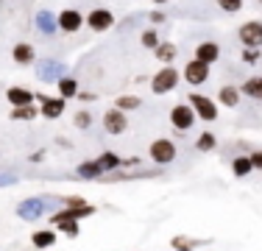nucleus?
<instances>
[{
  "label": "nucleus",
  "instance_id": "1",
  "mask_svg": "<svg viewBox=\"0 0 262 251\" xmlns=\"http://www.w3.org/2000/svg\"><path fill=\"white\" fill-rule=\"evenodd\" d=\"M48 204H61V198H51V196H34V198H26L17 204V218L20 221H39V218L48 215Z\"/></svg>",
  "mask_w": 262,
  "mask_h": 251
},
{
  "label": "nucleus",
  "instance_id": "2",
  "mask_svg": "<svg viewBox=\"0 0 262 251\" xmlns=\"http://www.w3.org/2000/svg\"><path fill=\"white\" fill-rule=\"evenodd\" d=\"M176 142L173 140H165V137H159V140H154L151 142V148H148V156H151V162L154 165H159V168H165V165H170V162H176Z\"/></svg>",
  "mask_w": 262,
  "mask_h": 251
},
{
  "label": "nucleus",
  "instance_id": "3",
  "mask_svg": "<svg viewBox=\"0 0 262 251\" xmlns=\"http://www.w3.org/2000/svg\"><path fill=\"white\" fill-rule=\"evenodd\" d=\"M176 84H179V73H176V67H162L159 73H154V78H151V90H154V95H165V92H170V90H176Z\"/></svg>",
  "mask_w": 262,
  "mask_h": 251
},
{
  "label": "nucleus",
  "instance_id": "4",
  "mask_svg": "<svg viewBox=\"0 0 262 251\" xmlns=\"http://www.w3.org/2000/svg\"><path fill=\"white\" fill-rule=\"evenodd\" d=\"M190 106H192V112H195V117L198 120H217V103L215 100H209L207 95H198V92H192L190 95Z\"/></svg>",
  "mask_w": 262,
  "mask_h": 251
},
{
  "label": "nucleus",
  "instance_id": "5",
  "mask_svg": "<svg viewBox=\"0 0 262 251\" xmlns=\"http://www.w3.org/2000/svg\"><path fill=\"white\" fill-rule=\"evenodd\" d=\"M170 123L176 126L179 131H190L195 126V112H192L190 103H176L170 109Z\"/></svg>",
  "mask_w": 262,
  "mask_h": 251
},
{
  "label": "nucleus",
  "instance_id": "6",
  "mask_svg": "<svg viewBox=\"0 0 262 251\" xmlns=\"http://www.w3.org/2000/svg\"><path fill=\"white\" fill-rule=\"evenodd\" d=\"M86 25H90L92 31H109L112 25H115V14H112L109 9H92L90 14H86Z\"/></svg>",
  "mask_w": 262,
  "mask_h": 251
},
{
  "label": "nucleus",
  "instance_id": "7",
  "mask_svg": "<svg viewBox=\"0 0 262 251\" xmlns=\"http://www.w3.org/2000/svg\"><path fill=\"white\" fill-rule=\"evenodd\" d=\"M103 129L109 131V134H123V131L128 129V117H126V112H120V109H109L103 115Z\"/></svg>",
  "mask_w": 262,
  "mask_h": 251
},
{
  "label": "nucleus",
  "instance_id": "8",
  "mask_svg": "<svg viewBox=\"0 0 262 251\" xmlns=\"http://www.w3.org/2000/svg\"><path fill=\"white\" fill-rule=\"evenodd\" d=\"M240 42L246 48H259L262 45V23L251 20V23L240 25Z\"/></svg>",
  "mask_w": 262,
  "mask_h": 251
},
{
  "label": "nucleus",
  "instance_id": "9",
  "mask_svg": "<svg viewBox=\"0 0 262 251\" xmlns=\"http://www.w3.org/2000/svg\"><path fill=\"white\" fill-rule=\"evenodd\" d=\"M207 78H209V65H204V61L192 59L190 65L184 67V81H187V84L198 87V84H204Z\"/></svg>",
  "mask_w": 262,
  "mask_h": 251
},
{
  "label": "nucleus",
  "instance_id": "10",
  "mask_svg": "<svg viewBox=\"0 0 262 251\" xmlns=\"http://www.w3.org/2000/svg\"><path fill=\"white\" fill-rule=\"evenodd\" d=\"M51 223H53V229L61 232L64 237H78V232H81V226H78L76 218H64L59 210H56L53 215H51Z\"/></svg>",
  "mask_w": 262,
  "mask_h": 251
},
{
  "label": "nucleus",
  "instance_id": "11",
  "mask_svg": "<svg viewBox=\"0 0 262 251\" xmlns=\"http://www.w3.org/2000/svg\"><path fill=\"white\" fill-rule=\"evenodd\" d=\"M56 20H59V28L64 31V34H76L81 25H84V17H81V11H76V9H64Z\"/></svg>",
  "mask_w": 262,
  "mask_h": 251
},
{
  "label": "nucleus",
  "instance_id": "12",
  "mask_svg": "<svg viewBox=\"0 0 262 251\" xmlns=\"http://www.w3.org/2000/svg\"><path fill=\"white\" fill-rule=\"evenodd\" d=\"M56 240H59V232H56V229H36L34 235H31V246H34L36 251L53 248Z\"/></svg>",
  "mask_w": 262,
  "mask_h": 251
},
{
  "label": "nucleus",
  "instance_id": "13",
  "mask_svg": "<svg viewBox=\"0 0 262 251\" xmlns=\"http://www.w3.org/2000/svg\"><path fill=\"white\" fill-rule=\"evenodd\" d=\"M64 106H67L64 98H45L39 103V115L45 117V120H56V117L64 115Z\"/></svg>",
  "mask_w": 262,
  "mask_h": 251
},
{
  "label": "nucleus",
  "instance_id": "14",
  "mask_svg": "<svg viewBox=\"0 0 262 251\" xmlns=\"http://www.w3.org/2000/svg\"><path fill=\"white\" fill-rule=\"evenodd\" d=\"M61 73H64V67H61L59 61H53V59H42L39 65H36V75H39V81H59Z\"/></svg>",
  "mask_w": 262,
  "mask_h": 251
},
{
  "label": "nucleus",
  "instance_id": "15",
  "mask_svg": "<svg viewBox=\"0 0 262 251\" xmlns=\"http://www.w3.org/2000/svg\"><path fill=\"white\" fill-rule=\"evenodd\" d=\"M6 98H9V103L14 106H31L36 100V95L31 90H26V87H9V92H6Z\"/></svg>",
  "mask_w": 262,
  "mask_h": 251
},
{
  "label": "nucleus",
  "instance_id": "16",
  "mask_svg": "<svg viewBox=\"0 0 262 251\" xmlns=\"http://www.w3.org/2000/svg\"><path fill=\"white\" fill-rule=\"evenodd\" d=\"M36 31H39V34H45V36H53L56 31H59V20H56L48 9L36 11Z\"/></svg>",
  "mask_w": 262,
  "mask_h": 251
},
{
  "label": "nucleus",
  "instance_id": "17",
  "mask_svg": "<svg viewBox=\"0 0 262 251\" xmlns=\"http://www.w3.org/2000/svg\"><path fill=\"white\" fill-rule=\"evenodd\" d=\"M209 240H198V237H190V235H173L170 237V248L173 251H195L198 246H207Z\"/></svg>",
  "mask_w": 262,
  "mask_h": 251
},
{
  "label": "nucleus",
  "instance_id": "18",
  "mask_svg": "<svg viewBox=\"0 0 262 251\" xmlns=\"http://www.w3.org/2000/svg\"><path fill=\"white\" fill-rule=\"evenodd\" d=\"M195 59L204 61V65H215V61L221 59V48H217L215 42H201V45L195 48Z\"/></svg>",
  "mask_w": 262,
  "mask_h": 251
},
{
  "label": "nucleus",
  "instance_id": "19",
  "mask_svg": "<svg viewBox=\"0 0 262 251\" xmlns=\"http://www.w3.org/2000/svg\"><path fill=\"white\" fill-rule=\"evenodd\" d=\"M98 165L103 168V176L106 173H115V171H120V168H123V156H117L115 151H103V154L98 156Z\"/></svg>",
  "mask_w": 262,
  "mask_h": 251
},
{
  "label": "nucleus",
  "instance_id": "20",
  "mask_svg": "<svg viewBox=\"0 0 262 251\" xmlns=\"http://www.w3.org/2000/svg\"><path fill=\"white\" fill-rule=\"evenodd\" d=\"M76 173L81 179H103V168L98 165V159H86L76 168Z\"/></svg>",
  "mask_w": 262,
  "mask_h": 251
},
{
  "label": "nucleus",
  "instance_id": "21",
  "mask_svg": "<svg viewBox=\"0 0 262 251\" xmlns=\"http://www.w3.org/2000/svg\"><path fill=\"white\" fill-rule=\"evenodd\" d=\"M154 56L162 61V65H170V61H176V56H179V50H176V45L173 42H159V48L154 50Z\"/></svg>",
  "mask_w": 262,
  "mask_h": 251
},
{
  "label": "nucleus",
  "instance_id": "22",
  "mask_svg": "<svg viewBox=\"0 0 262 251\" xmlns=\"http://www.w3.org/2000/svg\"><path fill=\"white\" fill-rule=\"evenodd\" d=\"M11 59L17 61V65H31V61L36 59L34 48L26 45V42H20V45H14V50H11Z\"/></svg>",
  "mask_w": 262,
  "mask_h": 251
},
{
  "label": "nucleus",
  "instance_id": "23",
  "mask_svg": "<svg viewBox=\"0 0 262 251\" xmlns=\"http://www.w3.org/2000/svg\"><path fill=\"white\" fill-rule=\"evenodd\" d=\"M232 173L237 179H246V176L254 173V165H251V156H234L232 159Z\"/></svg>",
  "mask_w": 262,
  "mask_h": 251
},
{
  "label": "nucleus",
  "instance_id": "24",
  "mask_svg": "<svg viewBox=\"0 0 262 251\" xmlns=\"http://www.w3.org/2000/svg\"><path fill=\"white\" fill-rule=\"evenodd\" d=\"M243 95H248L251 100H262V75H251V78L243 84Z\"/></svg>",
  "mask_w": 262,
  "mask_h": 251
},
{
  "label": "nucleus",
  "instance_id": "25",
  "mask_svg": "<svg viewBox=\"0 0 262 251\" xmlns=\"http://www.w3.org/2000/svg\"><path fill=\"white\" fill-rule=\"evenodd\" d=\"M240 95H243V92L237 90V87H221V92H217V100H221L223 106H229V109H234V106L240 103Z\"/></svg>",
  "mask_w": 262,
  "mask_h": 251
},
{
  "label": "nucleus",
  "instance_id": "26",
  "mask_svg": "<svg viewBox=\"0 0 262 251\" xmlns=\"http://www.w3.org/2000/svg\"><path fill=\"white\" fill-rule=\"evenodd\" d=\"M56 84H59V92H61V98H78V84H76V78H67V75H61L59 81H56Z\"/></svg>",
  "mask_w": 262,
  "mask_h": 251
},
{
  "label": "nucleus",
  "instance_id": "27",
  "mask_svg": "<svg viewBox=\"0 0 262 251\" xmlns=\"http://www.w3.org/2000/svg\"><path fill=\"white\" fill-rule=\"evenodd\" d=\"M195 148L201 151V154H209V151H215V148H217V137L212 134V131H204V134H198Z\"/></svg>",
  "mask_w": 262,
  "mask_h": 251
},
{
  "label": "nucleus",
  "instance_id": "28",
  "mask_svg": "<svg viewBox=\"0 0 262 251\" xmlns=\"http://www.w3.org/2000/svg\"><path fill=\"white\" fill-rule=\"evenodd\" d=\"M11 117H14V120H34V117H39V109H36L34 103L31 106H17V109H11Z\"/></svg>",
  "mask_w": 262,
  "mask_h": 251
},
{
  "label": "nucleus",
  "instance_id": "29",
  "mask_svg": "<svg viewBox=\"0 0 262 251\" xmlns=\"http://www.w3.org/2000/svg\"><path fill=\"white\" fill-rule=\"evenodd\" d=\"M140 42H142V48L157 50V48H159V34H157V28H145V31H142V36H140Z\"/></svg>",
  "mask_w": 262,
  "mask_h": 251
},
{
  "label": "nucleus",
  "instance_id": "30",
  "mask_svg": "<svg viewBox=\"0 0 262 251\" xmlns=\"http://www.w3.org/2000/svg\"><path fill=\"white\" fill-rule=\"evenodd\" d=\"M137 106H140V98H137V95H120V98H117V106H115V109L131 112V109H137Z\"/></svg>",
  "mask_w": 262,
  "mask_h": 251
},
{
  "label": "nucleus",
  "instance_id": "31",
  "mask_svg": "<svg viewBox=\"0 0 262 251\" xmlns=\"http://www.w3.org/2000/svg\"><path fill=\"white\" fill-rule=\"evenodd\" d=\"M217 6H221L223 11H229V14H234V11L243 9V0H217Z\"/></svg>",
  "mask_w": 262,
  "mask_h": 251
},
{
  "label": "nucleus",
  "instance_id": "32",
  "mask_svg": "<svg viewBox=\"0 0 262 251\" xmlns=\"http://www.w3.org/2000/svg\"><path fill=\"white\" fill-rule=\"evenodd\" d=\"M76 126H78V129H90V126H92V115H90V112H84V109L76 112Z\"/></svg>",
  "mask_w": 262,
  "mask_h": 251
},
{
  "label": "nucleus",
  "instance_id": "33",
  "mask_svg": "<svg viewBox=\"0 0 262 251\" xmlns=\"http://www.w3.org/2000/svg\"><path fill=\"white\" fill-rule=\"evenodd\" d=\"M243 61H246V65H254V61H259V50H257V48L243 50Z\"/></svg>",
  "mask_w": 262,
  "mask_h": 251
},
{
  "label": "nucleus",
  "instance_id": "34",
  "mask_svg": "<svg viewBox=\"0 0 262 251\" xmlns=\"http://www.w3.org/2000/svg\"><path fill=\"white\" fill-rule=\"evenodd\" d=\"M251 165H254V171H262V151H251Z\"/></svg>",
  "mask_w": 262,
  "mask_h": 251
},
{
  "label": "nucleus",
  "instance_id": "35",
  "mask_svg": "<svg viewBox=\"0 0 262 251\" xmlns=\"http://www.w3.org/2000/svg\"><path fill=\"white\" fill-rule=\"evenodd\" d=\"M140 156H128V159H123V168H128V171H131V168H137V165H140Z\"/></svg>",
  "mask_w": 262,
  "mask_h": 251
},
{
  "label": "nucleus",
  "instance_id": "36",
  "mask_svg": "<svg viewBox=\"0 0 262 251\" xmlns=\"http://www.w3.org/2000/svg\"><path fill=\"white\" fill-rule=\"evenodd\" d=\"M42 159H45V151H34V154H31V162H34V165L42 162Z\"/></svg>",
  "mask_w": 262,
  "mask_h": 251
},
{
  "label": "nucleus",
  "instance_id": "37",
  "mask_svg": "<svg viewBox=\"0 0 262 251\" xmlns=\"http://www.w3.org/2000/svg\"><path fill=\"white\" fill-rule=\"evenodd\" d=\"M151 23H165V14L162 11H151Z\"/></svg>",
  "mask_w": 262,
  "mask_h": 251
},
{
  "label": "nucleus",
  "instance_id": "38",
  "mask_svg": "<svg viewBox=\"0 0 262 251\" xmlns=\"http://www.w3.org/2000/svg\"><path fill=\"white\" fill-rule=\"evenodd\" d=\"M78 98H81V100H95V95H92V92H78Z\"/></svg>",
  "mask_w": 262,
  "mask_h": 251
},
{
  "label": "nucleus",
  "instance_id": "39",
  "mask_svg": "<svg viewBox=\"0 0 262 251\" xmlns=\"http://www.w3.org/2000/svg\"><path fill=\"white\" fill-rule=\"evenodd\" d=\"M154 3H167V0H154Z\"/></svg>",
  "mask_w": 262,
  "mask_h": 251
}]
</instances>
